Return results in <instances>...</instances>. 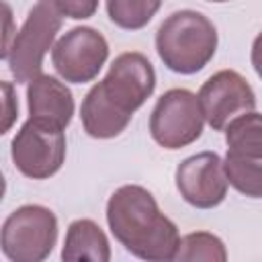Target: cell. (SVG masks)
<instances>
[{"instance_id":"1","label":"cell","mask_w":262,"mask_h":262,"mask_svg":"<svg viewBox=\"0 0 262 262\" xmlns=\"http://www.w3.org/2000/svg\"><path fill=\"white\" fill-rule=\"evenodd\" d=\"M106 223L119 244L139 260H172L178 246V227L168 219L154 194L137 184L117 188L106 203Z\"/></svg>"},{"instance_id":"2","label":"cell","mask_w":262,"mask_h":262,"mask_svg":"<svg viewBox=\"0 0 262 262\" xmlns=\"http://www.w3.org/2000/svg\"><path fill=\"white\" fill-rule=\"evenodd\" d=\"M217 29L196 10L172 12L156 33V51L176 74H196L215 55Z\"/></svg>"},{"instance_id":"3","label":"cell","mask_w":262,"mask_h":262,"mask_svg":"<svg viewBox=\"0 0 262 262\" xmlns=\"http://www.w3.org/2000/svg\"><path fill=\"white\" fill-rule=\"evenodd\" d=\"M57 242V217L43 205L14 209L0 227V250L12 262H41Z\"/></svg>"},{"instance_id":"4","label":"cell","mask_w":262,"mask_h":262,"mask_svg":"<svg viewBox=\"0 0 262 262\" xmlns=\"http://www.w3.org/2000/svg\"><path fill=\"white\" fill-rule=\"evenodd\" d=\"M61 12L55 6V0H37L29 10L27 20L20 31L14 35L8 66L18 84H27L41 74L43 57L53 47V41L61 29Z\"/></svg>"},{"instance_id":"5","label":"cell","mask_w":262,"mask_h":262,"mask_svg":"<svg viewBox=\"0 0 262 262\" xmlns=\"http://www.w3.org/2000/svg\"><path fill=\"white\" fill-rule=\"evenodd\" d=\"M203 113L192 94L186 88H172L164 92L149 117V133L164 149H180L194 143L203 133Z\"/></svg>"},{"instance_id":"6","label":"cell","mask_w":262,"mask_h":262,"mask_svg":"<svg viewBox=\"0 0 262 262\" xmlns=\"http://www.w3.org/2000/svg\"><path fill=\"white\" fill-rule=\"evenodd\" d=\"M10 158L16 170L33 180H45L59 172L66 160L63 129L39 121H25L10 143Z\"/></svg>"},{"instance_id":"7","label":"cell","mask_w":262,"mask_h":262,"mask_svg":"<svg viewBox=\"0 0 262 262\" xmlns=\"http://www.w3.org/2000/svg\"><path fill=\"white\" fill-rule=\"evenodd\" d=\"M106 57L108 43L92 27H74L51 47L53 68L72 84H86L94 80Z\"/></svg>"},{"instance_id":"8","label":"cell","mask_w":262,"mask_h":262,"mask_svg":"<svg viewBox=\"0 0 262 262\" xmlns=\"http://www.w3.org/2000/svg\"><path fill=\"white\" fill-rule=\"evenodd\" d=\"M98 88L115 108L133 117L156 88L154 66L143 53H121L111 63L102 82H98Z\"/></svg>"},{"instance_id":"9","label":"cell","mask_w":262,"mask_h":262,"mask_svg":"<svg viewBox=\"0 0 262 262\" xmlns=\"http://www.w3.org/2000/svg\"><path fill=\"white\" fill-rule=\"evenodd\" d=\"M203 119L215 129L223 131L225 125L242 113L256 111V94L250 82L235 70H221L213 74L196 94Z\"/></svg>"},{"instance_id":"10","label":"cell","mask_w":262,"mask_h":262,"mask_svg":"<svg viewBox=\"0 0 262 262\" xmlns=\"http://www.w3.org/2000/svg\"><path fill=\"white\" fill-rule=\"evenodd\" d=\"M174 180L180 196L196 209H213L221 205L229 186L223 162L215 151H201L182 160Z\"/></svg>"},{"instance_id":"11","label":"cell","mask_w":262,"mask_h":262,"mask_svg":"<svg viewBox=\"0 0 262 262\" xmlns=\"http://www.w3.org/2000/svg\"><path fill=\"white\" fill-rule=\"evenodd\" d=\"M27 106L29 119L66 129L74 115L72 90L49 74H39L27 82Z\"/></svg>"},{"instance_id":"12","label":"cell","mask_w":262,"mask_h":262,"mask_svg":"<svg viewBox=\"0 0 262 262\" xmlns=\"http://www.w3.org/2000/svg\"><path fill=\"white\" fill-rule=\"evenodd\" d=\"M80 117H82L84 131L94 139L117 137L131 123V115H125L119 108H115L104 98L98 84H94L84 96L82 106H80Z\"/></svg>"},{"instance_id":"13","label":"cell","mask_w":262,"mask_h":262,"mask_svg":"<svg viewBox=\"0 0 262 262\" xmlns=\"http://www.w3.org/2000/svg\"><path fill=\"white\" fill-rule=\"evenodd\" d=\"M61 260L66 262H78V260H90V262H108L111 260V246L100 229L98 223L92 219H76L70 223Z\"/></svg>"},{"instance_id":"14","label":"cell","mask_w":262,"mask_h":262,"mask_svg":"<svg viewBox=\"0 0 262 262\" xmlns=\"http://www.w3.org/2000/svg\"><path fill=\"white\" fill-rule=\"evenodd\" d=\"M221 162H223L227 184H231L237 192L250 199H260L262 194V158L260 156L227 151L225 160Z\"/></svg>"},{"instance_id":"15","label":"cell","mask_w":262,"mask_h":262,"mask_svg":"<svg viewBox=\"0 0 262 262\" xmlns=\"http://www.w3.org/2000/svg\"><path fill=\"white\" fill-rule=\"evenodd\" d=\"M227 151L262 158V119L258 111L242 113L225 125Z\"/></svg>"},{"instance_id":"16","label":"cell","mask_w":262,"mask_h":262,"mask_svg":"<svg viewBox=\"0 0 262 262\" xmlns=\"http://www.w3.org/2000/svg\"><path fill=\"white\" fill-rule=\"evenodd\" d=\"M172 260L180 262H194V260H207V262H225L227 250L223 242L207 231H194L178 239L176 252Z\"/></svg>"},{"instance_id":"17","label":"cell","mask_w":262,"mask_h":262,"mask_svg":"<svg viewBox=\"0 0 262 262\" xmlns=\"http://www.w3.org/2000/svg\"><path fill=\"white\" fill-rule=\"evenodd\" d=\"M162 0H106L108 18L127 31L143 29L160 10Z\"/></svg>"},{"instance_id":"18","label":"cell","mask_w":262,"mask_h":262,"mask_svg":"<svg viewBox=\"0 0 262 262\" xmlns=\"http://www.w3.org/2000/svg\"><path fill=\"white\" fill-rule=\"evenodd\" d=\"M18 119V98L10 82L0 80V135L8 133Z\"/></svg>"},{"instance_id":"19","label":"cell","mask_w":262,"mask_h":262,"mask_svg":"<svg viewBox=\"0 0 262 262\" xmlns=\"http://www.w3.org/2000/svg\"><path fill=\"white\" fill-rule=\"evenodd\" d=\"M14 35H16V23L12 8L6 0H0V59L8 57Z\"/></svg>"},{"instance_id":"20","label":"cell","mask_w":262,"mask_h":262,"mask_svg":"<svg viewBox=\"0 0 262 262\" xmlns=\"http://www.w3.org/2000/svg\"><path fill=\"white\" fill-rule=\"evenodd\" d=\"M55 6L61 12V16H68L74 20H84L96 12L98 0H55Z\"/></svg>"},{"instance_id":"21","label":"cell","mask_w":262,"mask_h":262,"mask_svg":"<svg viewBox=\"0 0 262 262\" xmlns=\"http://www.w3.org/2000/svg\"><path fill=\"white\" fill-rule=\"evenodd\" d=\"M4 192H6V180H4V176L0 172V201L4 199Z\"/></svg>"},{"instance_id":"22","label":"cell","mask_w":262,"mask_h":262,"mask_svg":"<svg viewBox=\"0 0 262 262\" xmlns=\"http://www.w3.org/2000/svg\"><path fill=\"white\" fill-rule=\"evenodd\" d=\"M209 2H227V0H209Z\"/></svg>"}]
</instances>
